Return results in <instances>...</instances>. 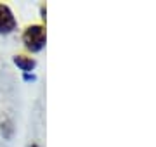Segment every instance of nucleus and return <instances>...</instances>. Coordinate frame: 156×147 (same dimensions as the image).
Instances as JSON below:
<instances>
[{
  "instance_id": "1",
  "label": "nucleus",
  "mask_w": 156,
  "mask_h": 147,
  "mask_svg": "<svg viewBox=\"0 0 156 147\" xmlns=\"http://www.w3.org/2000/svg\"><path fill=\"white\" fill-rule=\"evenodd\" d=\"M23 42H24V47L31 52H38L44 49L45 45V29L44 26L40 24H31L24 29L23 33Z\"/></svg>"
},
{
  "instance_id": "2",
  "label": "nucleus",
  "mask_w": 156,
  "mask_h": 147,
  "mask_svg": "<svg viewBox=\"0 0 156 147\" xmlns=\"http://www.w3.org/2000/svg\"><path fill=\"white\" fill-rule=\"evenodd\" d=\"M17 23L16 17L12 14V11L9 9V5L0 4V35H9L16 29Z\"/></svg>"
},
{
  "instance_id": "3",
  "label": "nucleus",
  "mask_w": 156,
  "mask_h": 147,
  "mask_svg": "<svg viewBox=\"0 0 156 147\" xmlns=\"http://www.w3.org/2000/svg\"><path fill=\"white\" fill-rule=\"evenodd\" d=\"M12 61H14V64H16L21 71H24V73H30V71L37 66L35 59L26 57V56H14V59H12Z\"/></svg>"
},
{
  "instance_id": "4",
  "label": "nucleus",
  "mask_w": 156,
  "mask_h": 147,
  "mask_svg": "<svg viewBox=\"0 0 156 147\" xmlns=\"http://www.w3.org/2000/svg\"><path fill=\"white\" fill-rule=\"evenodd\" d=\"M2 135L5 137V138H11V135H12V123L9 119L2 121Z\"/></svg>"
},
{
  "instance_id": "5",
  "label": "nucleus",
  "mask_w": 156,
  "mask_h": 147,
  "mask_svg": "<svg viewBox=\"0 0 156 147\" xmlns=\"http://www.w3.org/2000/svg\"><path fill=\"white\" fill-rule=\"evenodd\" d=\"M30 147H38V145H37V144H31V145H30Z\"/></svg>"
}]
</instances>
